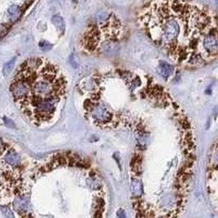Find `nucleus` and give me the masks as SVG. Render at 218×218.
Instances as JSON below:
<instances>
[{
  "label": "nucleus",
  "instance_id": "7ed1b4c3",
  "mask_svg": "<svg viewBox=\"0 0 218 218\" xmlns=\"http://www.w3.org/2000/svg\"><path fill=\"white\" fill-rule=\"evenodd\" d=\"M122 33L119 21L114 17H110L104 24L93 26L88 29L81 39V45L87 52L99 54L105 52V47L120 40Z\"/></svg>",
  "mask_w": 218,
  "mask_h": 218
},
{
  "label": "nucleus",
  "instance_id": "f257e3e1",
  "mask_svg": "<svg viewBox=\"0 0 218 218\" xmlns=\"http://www.w3.org/2000/svg\"><path fill=\"white\" fill-rule=\"evenodd\" d=\"M140 26L152 43L178 64L201 66L217 57L216 15L184 0H146Z\"/></svg>",
  "mask_w": 218,
  "mask_h": 218
},
{
  "label": "nucleus",
  "instance_id": "f03ea898",
  "mask_svg": "<svg viewBox=\"0 0 218 218\" xmlns=\"http://www.w3.org/2000/svg\"><path fill=\"white\" fill-rule=\"evenodd\" d=\"M66 81L55 63L32 57L21 65L13 77L10 91L16 106L33 125L52 122L66 93Z\"/></svg>",
  "mask_w": 218,
  "mask_h": 218
},
{
  "label": "nucleus",
  "instance_id": "20e7f679",
  "mask_svg": "<svg viewBox=\"0 0 218 218\" xmlns=\"http://www.w3.org/2000/svg\"><path fill=\"white\" fill-rule=\"evenodd\" d=\"M173 66L171 65L168 64L167 62H163L160 63L159 68H158V72L163 78L167 79L173 73Z\"/></svg>",
  "mask_w": 218,
  "mask_h": 218
}]
</instances>
